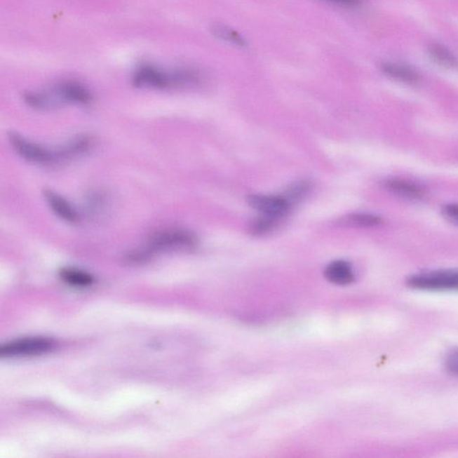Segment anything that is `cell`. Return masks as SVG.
<instances>
[{
	"mask_svg": "<svg viewBox=\"0 0 458 458\" xmlns=\"http://www.w3.org/2000/svg\"><path fill=\"white\" fill-rule=\"evenodd\" d=\"M276 219L263 215L255 220L251 225V232L255 236H263L272 231L274 229Z\"/></svg>",
	"mask_w": 458,
	"mask_h": 458,
	"instance_id": "obj_17",
	"label": "cell"
},
{
	"mask_svg": "<svg viewBox=\"0 0 458 458\" xmlns=\"http://www.w3.org/2000/svg\"><path fill=\"white\" fill-rule=\"evenodd\" d=\"M385 187L396 196L408 200H422L425 196L424 190L417 184L403 180H396V178L386 181Z\"/></svg>",
	"mask_w": 458,
	"mask_h": 458,
	"instance_id": "obj_10",
	"label": "cell"
},
{
	"mask_svg": "<svg viewBox=\"0 0 458 458\" xmlns=\"http://www.w3.org/2000/svg\"><path fill=\"white\" fill-rule=\"evenodd\" d=\"M249 206L262 215L278 220L285 217L290 210L291 204L284 196L252 194L248 198Z\"/></svg>",
	"mask_w": 458,
	"mask_h": 458,
	"instance_id": "obj_5",
	"label": "cell"
},
{
	"mask_svg": "<svg viewBox=\"0 0 458 458\" xmlns=\"http://www.w3.org/2000/svg\"><path fill=\"white\" fill-rule=\"evenodd\" d=\"M56 343L48 337H25L6 343L0 347V356L18 357L39 356L50 352Z\"/></svg>",
	"mask_w": 458,
	"mask_h": 458,
	"instance_id": "obj_3",
	"label": "cell"
},
{
	"mask_svg": "<svg viewBox=\"0 0 458 458\" xmlns=\"http://www.w3.org/2000/svg\"><path fill=\"white\" fill-rule=\"evenodd\" d=\"M44 198L48 206L61 220L69 223H76L79 216L74 207L60 194L51 190L44 191Z\"/></svg>",
	"mask_w": 458,
	"mask_h": 458,
	"instance_id": "obj_8",
	"label": "cell"
},
{
	"mask_svg": "<svg viewBox=\"0 0 458 458\" xmlns=\"http://www.w3.org/2000/svg\"><path fill=\"white\" fill-rule=\"evenodd\" d=\"M447 366L450 372L458 375V351L448 357Z\"/></svg>",
	"mask_w": 458,
	"mask_h": 458,
	"instance_id": "obj_19",
	"label": "cell"
},
{
	"mask_svg": "<svg viewBox=\"0 0 458 458\" xmlns=\"http://www.w3.org/2000/svg\"><path fill=\"white\" fill-rule=\"evenodd\" d=\"M60 275L66 283L76 288L89 287L94 282L92 275L81 269L65 268L61 269Z\"/></svg>",
	"mask_w": 458,
	"mask_h": 458,
	"instance_id": "obj_12",
	"label": "cell"
},
{
	"mask_svg": "<svg viewBox=\"0 0 458 458\" xmlns=\"http://www.w3.org/2000/svg\"><path fill=\"white\" fill-rule=\"evenodd\" d=\"M340 223L349 227H372L381 225L382 219L372 214L355 213L343 217Z\"/></svg>",
	"mask_w": 458,
	"mask_h": 458,
	"instance_id": "obj_13",
	"label": "cell"
},
{
	"mask_svg": "<svg viewBox=\"0 0 458 458\" xmlns=\"http://www.w3.org/2000/svg\"><path fill=\"white\" fill-rule=\"evenodd\" d=\"M310 188V184L308 182H298V183H295L289 188V190L287 191V196L284 197L292 206L295 201L303 199L304 196H307V194L309 193Z\"/></svg>",
	"mask_w": 458,
	"mask_h": 458,
	"instance_id": "obj_16",
	"label": "cell"
},
{
	"mask_svg": "<svg viewBox=\"0 0 458 458\" xmlns=\"http://www.w3.org/2000/svg\"><path fill=\"white\" fill-rule=\"evenodd\" d=\"M329 1L346 6H356L362 4L363 0H329Z\"/></svg>",
	"mask_w": 458,
	"mask_h": 458,
	"instance_id": "obj_20",
	"label": "cell"
},
{
	"mask_svg": "<svg viewBox=\"0 0 458 458\" xmlns=\"http://www.w3.org/2000/svg\"><path fill=\"white\" fill-rule=\"evenodd\" d=\"M382 70L386 76L400 82L415 83L419 80L417 71L404 65L384 63L382 64Z\"/></svg>",
	"mask_w": 458,
	"mask_h": 458,
	"instance_id": "obj_11",
	"label": "cell"
},
{
	"mask_svg": "<svg viewBox=\"0 0 458 458\" xmlns=\"http://www.w3.org/2000/svg\"><path fill=\"white\" fill-rule=\"evenodd\" d=\"M58 99L63 104H87L92 100L89 90L82 84L76 82H67L54 88Z\"/></svg>",
	"mask_w": 458,
	"mask_h": 458,
	"instance_id": "obj_7",
	"label": "cell"
},
{
	"mask_svg": "<svg viewBox=\"0 0 458 458\" xmlns=\"http://www.w3.org/2000/svg\"><path fill=\"white\" fill-rule=\"evenodd\" d=\"M429 54L433 60L440 66L454 69L458 68V60L450 50L440 45H431L429 47Z\"/></svg>",
	"mask_w": 458,
	"mask_h": 458,
	"instance_id": "obj_14",
	"label": "cell"
},
{
	"mask_svg": "<svg viewBox=\"0 0 458 458\" xmlns=\"http://www.w3.org/2000/svg\"><path fill=\"white\" fill-rule=\"evenodd\" d=\"M443 213L447 220L458 226V204L450 203L445 206Z\"/></svg>",
	"mask_w": 458,
	"mask_h": 458,
	"instance_id": "obj_18",
	"label": "cell"
},
{
	"mask_svg": "<svg viewBox=\"0 0 458 458\" xmlns=\"http://www.w3.org/2000/svg\"><path fill=\"white\" fill-rule=\"evenodd\" d=\"M198 238L194 233L184 229H170L156 233L144 250L130 256L134 262H142L152 253L161 251H190L196 248Z\"/></svg>",
	"mask_w": 458,
	"mask_h": 458,
	"instance_id": "obj_1",
	"label": "cell"
},
{
	"mask_svg": "<svg viewBox=\"0 0 458 458\" xmlns=\"http://www.w3.org/2000/svg\"><path fill=\"white\" fill-rule=\"evenodd\" d=\"M408 285L418 290L457 291L458 269L422 272L409 278Z\"/></svg>",
	"mask_w": 458,
	"mask_h": 458,
	"instance_id": "obj_2",
	"label": "cell"
},
{
	"mask_svg": "<svg viewBox=\"0 0 458 458\" xmlns=\"http://www.w3.org/2000/svg\"><path fill=\"white\" fill-rule=\"evenodd\" d=\"M133 83L136 87L167 89L173 87L172 73H166L158 67L144 65L135 71Z\"/></svg>",
	"mask_w": 458,
	"mask_h": 458,
	"instance_id": "obj_6",
	"label": "cell"
},
{
	"mask_svg": "<svg viewBox=\"0 0 458 458\" xmlns=\"http://www.w3.org/2000/svg\"><path fill=\"white\" fill-rule=\"evenodd\" d=\"M213 34L217 37L222 39V40L229 41L230 43L237 45V46H245V41L243 38L238 34V32L232 30L227 26L217 25L213 26Z\"/></svg>",
	"mask_w": 458,
	"mask_h": 458,
	"instance_id": "obj_15",
	"label": "cell"
},
{
	"mask_svg": "<svg viewBox=\"0 0 458 458\" xmlns=\"http://www.w3.org/2000/svg\"><path fill=\"white\" fill-rule=\"evenodd\" d=\"M8 139L15 151L26 161L43 165L58 162L57 151H50L43 146L29 141L15 132L11 133Z\"/></svg>",
	"mask_w": 458,
	"mask_h": 458,
	"instance_id": "obj_4",
	"label": "cell"
},
{
	"mask_svg": "<svg viewBox=\"0 0 458 458\" xmlns=\"http://www.w3.org/2000/svg\"><path fill=\"white\" fill-rule=\"evenodd\" d=\"M325 277L331 283L346 285L353 283L355 281V273L350 263L345 261H335L327 266L325 269Z\"/></svg>",
	"mask_w": 458,
	"mask_h": 458,
	"instance_id": "obj_9",
	"label": "cell"
}]
</instances>
